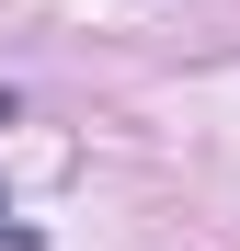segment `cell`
Segmentation results:
<instances>
[{"mask_svg":"<svg viewBox=\"0 0 240 251\" xmlns=\"http://www.w3.org/2000/svg\"><path fill=\"white\" fill-rule=\"evenodd\" d=\"M0 251H46V240H34V228H0Z\"/></svg>","mask_w":240,"mask_h":251,"instance_id":"1","label":"cell"}]
</instances>
